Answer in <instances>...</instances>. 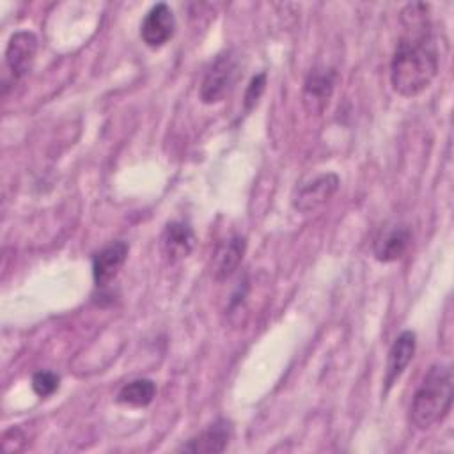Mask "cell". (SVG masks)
<instances>
[{
	"instance_id": "obj_1",
	"label": "cell",
	"mask_w": 454,
	"mask_h": 454,
	"mask_svg": "<svg viewBox=\"0 0 454 454\" xmlns=\"http://www.w3.org/2000/svg\"><path fill=\"white\" fill-rule=\"evenodd\" d=\"M427 9L426 4L415 2L401 11L404 34L390 60V83L404 98L426 90L438 74V50L431 35Z\"/></svg>"
},
{
	"instance_id": "obj_2",
	"label": "cell",
	"mask_w": 454,
	"mask_h": 454,
	"mask_svg": "<svg viewBox=\"0 0 454 454\" xmlns=\"http://www.w3.org/2000/svg\"><path fill=\"white\" fill-rule=\"evenodd\" d=\"M452 406V369L434 364L424 374L410 404V422L424 431L442 422Z\"/></svg>"
},
{
	"instance_id": "obj_3",
	"label": "cell",
	"mask_w": 454,
	"mask_h": 454,
	"mask_svg": "<svg viewBox=\"0 0 454 454\" xmlns=\"http://www.w3.org/2000/svg\"><path fill=\"white\" fill-rule=\"evenodd\" d=\"M238 69V59L234 51H223L215 57V60L209 64V67L204 73V78L200 82L199 98L206 105L218 103L225 98L229 89L232 87V82L236 78Z\"/></svg>"
},
{
	"instance_id": "obj_4",
	"label": "cell",
	"mask_w": 454,
	"mask_h": 454,
	"mask_svg": "<svg viewBox=\"0 0 454 454\" xmlns=\"http://www.w3.org/2000/svg\"><path fill=\"white\" fill-rule=\"evenodd\" d=\"M176 32V18L167 4L153 5L140 23V37L145 46L156 50L165 46Z\"/></svg>"
},
{
	"instance_id": "obj_5",
	"label": "cell",
	"mask_w": 454,
	"mask_h": 454,
	"mask_svg": "<svg viewBox=\"0 0 454 454\" xmlns=\"http://www.w3.org/2000/svg\"><path fill=\"white\" fill-rule=\"evenodd\" d=\"M337 188H339V177L335 174L332 172L319 174L294 192L293 207L300 213L316 211L335 195Z\"/></svg>"
},
{
	"instance_id": "obj_6",
	"label": "cell",
	"mask_w": 454,
	"mask_h": 454,
	"mask_svg": "<svg viewBox=\"0 0 454 454\" xmlns=\"http://www.w3.org/2000/svg\"><path fill=\"white\" fill-rule=\"evenodd\" d=\"M37 53V37L28 30H18L11 35L5 48V66L14 80L27 76Z\"/></svg>"
},
{
	"instance_id": "obj_7",
	"label": "cell",
	"mask_w": 454,
	"mask_h": 454,
	"mask_svg": "<svg viewBox=\"0 0 454 454\" xmlns=\"http://www.w3.org/2000/svg\"><path fill=\"white\" fill-rule=\"evenodd\" d=\"M333 85H335V71L326 67L310 71L303 83V92H301V101L305 110L312 115L323 114L332 98Z\"/></svg>"
},
{
	"instance_id": "obj_8",
	"label": "cell",
	"mask_w": 454,
	"mask_h": 454,
	"mask_svg": "<svg viewBox=\"0 0 454 454\" xmlns=\"http://www.w3.org/2000/svg\"><path fill=\"white\" fill-rule=\"evenodd\" d=\"M128 245L124 241H112L92 255V278L98 287L112 282L121 271L128 257Z\"/></svg>"
},
{
	"instance_id": "obj_9",
	"label": "cell",
	"mask_w": 454,
	"mask_h": 454,
	"mask_svg": "<svg viewBox=\"0 0 454 454\" xmlns=\"http://www.w3.org/2000/svg\"><path fill=\"white\" fill-rule=\"evenodd\" d=\"M232 438V424L225 419H218L213 424H209L206 429H202L197 436L190 438L186 443L179 447V450L184 452H206V454H216L223 452Z\"/></svg>"
},
{
	"instance_id": "obj_10",
	"label": "cell",
	"mask_w": 454,
	"mask_h": 454,
	"mask_svg": "<svg viewBox=\"0 0 454 454\" xmlns=\"http://www.w3.org/2000/svg\"><path fill=\"white\" fill-rule=\"evenodd\" d=\"M415 346H417V337L411 330L401 332L390 349H388V358H387V371H385V392L392 388V385L401 378L408 364L411 362L415 355Z\"/></svg>"
},
{
	"instance_id": "obj_11",
	"label": "cell",
	"mask_w": 454,
	"mask_h": 454,
	"mask_svg": "<svg viewBox=\"0 0 454 454\" xmlns=\"http://www.w3.org/2000/svg\"><path fill=\"white\" fill-rule=\"evenodd\" d=\"M411 241V231L404 223H392L381 229L374 241V257L380 262H394L404 255Z\"/></svg>"
},
{
	"instance_id": "obj_12",
	"label": "cell",
	"mask_w": 454,
	"mask_h": 454,
	"mask_svg": "<svg viewBox=\"0 0 454 454\" xmlns=\"http://www.w3.org/2000/svg\"><path fill=\"white\" fill-rule=\"evenodd\" d=\"M195 247V234L186 222L172 220L161 234V252L168 262H177L190 255Z\"/></svg>"
},
{
	"instance_id": "obj_13",
	"label": "cell",
	"mask_w": 454,
	"mask_h": 454,
	"mask_svg": "<svg viewBox=\"0 0 454 454\" xmlns=\"http://www.w3.org/2000/svg\"><path fill=\"white\" fill-rule=\"evenodd\" d=\"M245 247L247 243L243 236H231L220 245L213 259V275L216 280H225L238 270L245 254Z\"/></svg>"
},
{
	"instance_id": "obj_14",
	"label": "cell",
	"mask_w": 454,
	"mask_h": 454,
	"mask_svg": "<svg viewBox=\"0 0 454 454\" xmlns=\"http://www.w3.org/2000/svg\"><path fill=\"white\" fill-rule=\"evenodd\" d=\"M154 395H156L154 381H151L147 378H138V380H133V381L122 385V388L117 394V403L126 404V406L142 408V406L151 404Z\"/></svg>"
},
{
	"instance_id": "obj_15",
	"label": "cell",
	"mask_w": 454,
	"mask_h": 454,
	"mask_svg": "<svg viewBox=\"0 0 454 454\" xmlns=\"http://www.w3.org/2000/svg\"><path fill=\"white\" fill-rule=\"evenodd\" d=\"M59 374L53 371H37L32 376V390L39 395V397H48L51 395L57 388H59Z\"/></svg>"
},
{
	"instance_id": "obj_16",
	"label": "cell",
	"mask_w": 454,
	"mask_h": 454,
	"mask_svg": "<svg viewBox=\"0 0 454 454\" xmlns=\"http://www.w3.org/2000/svg\"><path fill=\"white\" fill-rule=\"evenodd\" d=\"M264 89H266V73H259V74H255V76L250 80V83H248V87H247V92H245V101H243V105H245V110H247V112L252 110V108L257 105V101L261 99Z\"/></svg>"
}]
</instances>
